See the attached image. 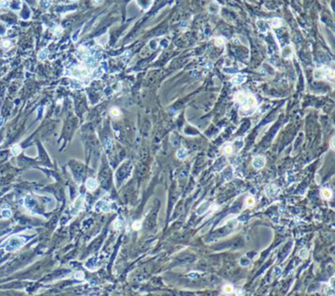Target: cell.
Instances as JSON below:
<instances>
[{"label": "cell", "mask_w": 335, "mask_h": 296, "mask_svg": "<svg viewBox=\"0 0 335 296\" xmlns=\"http://www.w3.org/2000/svg\"><path fill=\"white\" fill-rule=\"evenodd\" d=\"M234 100L240 105V110L245 115H252L257 108V99L253 94L247 91H238L235 93Z\"/></svg>", "instance_id": "obj_1"}, {"label": "cell", "mask_w": 335, "mask_h": 296, "mask_svg": "<svg viewBox=\"0 0 335 296\" xmlns=\"http://www.w3.org/2000/svg\"><path fill=\"white\" fill-rule=\"evenodd\" d=\"M26 243V239L20 235H13L3 242L1 248H3L7 252H15L21 249Z\"/></svg>", "instance_id": "obj_2"}, {"label": "cell", "mask_w": 335, "mask_h": 296, "mask_svg": "<svg viewBox=\"0 0 335 296\" xmlns=\"http://www.w3.org/2000/svg\"><path fill=\"white\" fill-rule=\"evenodd\" d=\"M335 77V73L332 69L327 67H322L319 69H315L313 72V78L315 80H323V78H329L333 80Z\"/></svg>", "instance_id": "obj_3"}, {"label": "cell", "mask_w": 335, "mask_h": 296, "mask_svg": "<svg viewBox=\"0 0 335 296\" xmlns=\"http://www.w3.org/2000/svg\"><path fill=\"white\" fill-rule=\"evenodd\" d=\"M83 206H84V198L82 196L78 197L77 199H76V201L74 202V204L72 205L71 207V214L73 215V216H76L79 212L82 211L83 210Z\"/></svg>", "instance_id": "obj_4"}, {"label": "cell", "mask_w": 335, "mask_h": 296, "mask_svg": "<svg viewBox=\"0 0 335 296\" xmlns=\"http://www.w3.org/2000/svg\"><path fill=\"white\" fill-rule=\"evenodd\" d=\"M110 209H111V206L105 200H99L94 206V210L97 212H109Z\"/></svg>", "instance_id": "obj_5"}, {"label": "cell", "mask_w": 335, "mask_h": 296, "mask_svg": "<svg viewBox=\"0 0 335 296\" xmlns=\"http://www.w3.org/2000/svg\"><path fill=\"white\" fill-rule=\"evenodd\" d=\"M257 28H258V30L260 32L265 33L270 30V25L266 22V21L260 19V20L257 21Z\"/></svg>", "instance_id": "obj_6"}, {"label": "cell", "mask_w": 335, "mask_h": 296, "mask_svg": "<svg viewBox=\"0 0 335 296\" xmlns=\"http://www.w3.org/2000/svg\"><path fill=\"white\" fill-rule=\"evenodd\" d=\"M293 53H294V49L291 45H287V46L283 47L281 50L282 57L285 59H291L293 57Z\"/></svg>", "instance_id": "obj_7"}, {"label": "cell", "mask_w": 335, "mask_h": 296, "mask_svg": "<svg viewBox=\"0 0 335 296\" xmlns=\"http://www.w3.org/2000/svg\"><path fill=\"white\" fill-rule=\"evenodd\" d=\"M265 193L269 197L275 196V195H277L279 193V188L274 184H268L265 187Z\"/></svg>", "instance_id": "obj_8"}, {"label": "cell", "mask_w": 335, "mask_h": 296, "mask_svg": "<svg viewBox=\"0 0 335 296\" xmlns=\"http://www.w3.org/2000/svg\"><path fill=\"white\" fill-rule=\"evenodd\" d=\"M264 164H265V158L262 156H258L253 160V166L257 170L262 169L264 166Z\"/></svg>", "instance_id": "obj_9"}, {"label": "cell", "mask_w": 335, "mask_h": 296, "mask_svg": "<svg viewBox=\"0 0 335 296\" xmlns=\"http://www.w3.org/2000/svg\"><path fill=\"white\" fill-rule=\"evenodd\" d=\"M246 80H247V76L244 75V74H238V75H236L235 77L232 78V83H234V84H236V85H239V84H242V83L245 82Z\"/></svg>", "instance_id": "obj_10"}, {"label": "cell", "mask_w": 335, "mask_h": 296, "mask_svg": "<svg viewBox=\"0 0 335 296\" xmlns=\"http://www.w3.org/2000/svg\"><path fill=\"white\" fill-rule=\"evenodd\" d=\"M97 181L96 180H94V178H88V180L86 181V187L90 191H94L97 188Z\"/></svg>", "instance_id": "obj_11"}, {"label": "cell", "mask_w": 335, "mask_h": 296, "mask_svg": "<svg viewBox=\"0 0 335 296\" xmlns=\"http://www.w3.org/2000/svg\"><path fill=\"white\" fill-rule=\"evenodd\" d=\"M207 10L210 14H217L220 11V6L217 2H211L207 7Z\"/></svg>", "instance_id": "obj_12"}, {"label": "cell", "mask_w": 335, "mask_h": 296, "mask_svg": "<svg viewBox=\"0 0 335 296\" xmlns=\"http://www.w3.org/2000/svg\"><path fill=\"white\" fill-rule=\"evenodd\" d=\"M209 207H210V204H209V202L202 203V204L200 205V206L198 208V210H197V214H198V215L205 214V212H207V210L209 209Z\"/></svg>", "instance_id": "obj_13"}, {"label": "cell", "mask_w": 335, "mask_h": 296, "mask_svg": "<svg viewBox=\"0 0 335 296\" xmlns=\"http://www.w3.org/2000/svg\"><path fill=\"white\" fill-rule=\"evenodd\" d=\"M233 149H234L233 145L230 144V143H226V144H224L223 146L221 147V151L223 152L224 154H227V155L231 154L232 152H233Z\"/></svg>", "instance_id": "obj_14"}, {"label": "cell", "mask_w": 335, "mask_h": 296, "mask_svg": "<svg viewBox=\"0 0 335 296\" xmlns=\"http://www.w3.org/2000/svg\"><path fill=\"white\" fill-rule=\"evenodd\" d=\"M138 1V4L142 7L143 9H148V7L152 5V0H137Z\"/></svg>", "instance_id": "obj_15"}, {"label": "cell", "mask_w": 335, "mask_h": 296, "mask_svg": "<svg viewBox=\"0 0 335 296\" xmlns=\"http://www.w3.org/2000/svg\"><path fill=\"white\" fill-rule=\"evenodd\" d=\"M283 25V22H282L281 19L279 18H274L271 20V24H270V27L272 28H280Z\"/></svg>", "instance_id": "obj_16"}, {"label": "cell", "mask_w": 335, "mask_h": 296, "mask_svg": "<svg viewBox=\"0 0 335 296\" xmlns=\"http://www.w3.org/2000/svg\"><path fill=\"white\" fill-rule=\"evenodd\" d=\"M22 152V147L19 144H14L13 146L11 147V153L14 155V156H18L19 154Z\"/></svg>", "instance_id": "obj_17"}, {"label": "cell", "mask_w": 335, "mask_h": 296, "mask_svg": "<svg viewBox=\"0 0 335 296\" xmlns=\"http://www.w3.org/2000/svg\"><path fill=\"white\" fill-rule=\"evenodd\" d=\"M321 196L326 200H329L332 196V192L331 190L328 189V188H322L321 189Z\"/></svg>", "instance_id": "obj_18"}, {"label": "cell", "mask_w": 335, "mask_h": 296, "mask_svg": "<svg viewBox=\"0 0 335 296\" xmlns=\"http://www.w3.org/2000/svg\"><path fill=\"white\" fill-rule=\"evenodd\" d=\"M48 49L47 48H43L41 50V51L39 52V59L40 61H43V60H45V59H46V57H47V55H48Z\"/></svg>", "instance_id": "obj_19"}, {"label": "cell", "mask_w": 335, "mask_h": 296, "mask_svg": "<svg viewBox=\"0 0 335 296\" xmlns=\"http://www.w3.org/2000/svg\"><path fill=\"white\" fill-rule=\"evenodd\" d=\"M123 224H124V221L121 219H117L115 220V222L113 223V226L115 230H121L122 228H123Z\"/></svg>", "instance_id": "obj_20"}, {"label": "cell", "mask_w": 335, "mask_h": 296, "mask_svg": "<svg viewBox=\"0 0 335 296\" xmlns=\"http://www.w3.org/2000/svg\"><path fill=\"white\" fill-rule=\"evenodd\" d=\"M176 155H177V157H178L179 159H184V158H186V157H187L188 153H187V151L184 149V148H181V149H179L178 151H177Z\"/></svg>", "instance_id": "obj_21"}, {"label": "cell", "mask_w": 335, "mask_h": 296, "mask_svg": "<svg viewBox=\"0 0 335 296\" xmlns=\"http://www.w3.org/2000/svg\"><path fill=\"white\" fill-rule=\"evenodd\" d=\"M12 216V212L10 209H3L1 211V217L3 219H9Z\"/></svg>", "instance_id": "obj_22"}, {"label": "cell", "mask_w": 335, "mask_h": 296, "mask_svg": "<svg viewBox=\"0 0 335 296\" xmlns=\"http://www.w3.org/2000/svg\"><path fill=\"white\" fill-rule=\"evenodd\" d=\"M234 146H235L238 150L242 149V148H243V146H244L243 138H237L235 141H234Z\"/></svg>", "instance_id": "obj_23"}, {"label": "cell", "mask_w": 335, "mask_h": 296, "mask_svg": "<svg viewBox=\"0 0 335 296\" xmlns=\"http://www.w3.org/2000/svg\"><path fill=\"white\" fill-rule=\"evenodd\" d=\"M245 204L247 207H253L255 205V198L252 196H248L245 200Z\"/></svg>", "instance_id": "obj_24"}, {"label": "cell", "mask_w": 335, "mask_h": 296, "mask_svg": "<svg viewBox=\"0 0 335 296\" xmlns=\"http://www.w3.org/2000/svg\"><path fill=\"white\" fill-rule=\"evenodd\" d=\"M215 44H216L217 46H223V45L225 44V39H224V37H222V36L216 37V39H215Z\"/></svg>", "instance_id": "obj_25"}, {"label": "cell", "mask_w": 335, "mask_h": 296, "mask_svg": "<svg viewBox=\"0 0 335 296\" xmlns=\"http://www.w3.org/2000/svg\"><path fill=\"white\" fill-rule=\"evenodd\" d=\"M102 74H103V71H102V69L99 68V69H96V70H94V74H92V78H100L102 76Z\"/></svg>", "instance_id": "obj_26"}, {"label": "cell", "mask_w": 335, "mask_h": 296, "mask_svg": "<svg viewBox=\"0 0 335 296\" xmlns=\"http://www.w3.org/2000/svg\"><path fill=\"white\" fill-rule=\"evenodd\" d=\"M233 286L231 285H225L223 286V292L224 293H227V294H229V293H232L233 292Z\"/></svg>", "instance_id": "obj_27"}, {"label": "cell", "mask_w": 335, "mask_h": 296, "mask_svg": "<svg viewBox=\"0 0 335 296\" xmlns=\"http://www.w3.org/2000/svg\"><path fill=\"white\" fill-rule=\"evenodd\" d=\"M157 45H158V41H157L156 39H152L149 42H148V46L150 47V49H152V50L156 49Z\"/></svg>", "instance_id": "obj_28"}, {"label": "cell", "mask_w": 335, "mask_h": 296, "mask_svg": "<svg viewBox=\"0 0 335 296\" xmlns=\"http://www.w3.org/2000/svg\"><path fill=\"white\" fill-rule=\"evenodd\" d=\"M110 114H111L112 117H119L120 116V111H119L118 108L113 107V108H111V110H110Z\"/></svg>", "instance_id": "obj_29"}, {"label": "cell", "mask_w": 335, "mask_h": 296, "mask_svg": "<svg viewBox=\"0 0 335 296\" xmlns=\"http://www.w3.org/2000/svg\"><path fill=\"white\" fill-rule=\"evenodd\" d=\"M299 255H300V257L306 259V258H308V251L306 249V248H304V249H301V251L299 252Z\"/></svg>", "instance_id": "obj_30"}, {"label": "cell", "mask_w": 335, "mask_h": 296, "mask_svg": "<svg viewBox=\"0 0 335 296\" xmlns=\"http://www.w3.org/2000/svg\"><path fill=\"white\" fill-rule=\"evenodd\" d=\"M141 226H142V222H139V221L134 222L133 225H132L133 230H139L141 228Z\"/></svg>", "instance_id": "obj_31"}, {"label": "cell", "mask_w": 335, "mask_h": 296, "mask_svg": "<svg viewBox=\"0 0 335 296\" xmlns=\"http://www.w3.org/2000/svg\"><path fill=\"white\" fill-rule=\"evenodd\" d=\"M75 278H77V280H83L84 278H85V274H84L83 272H76L75 273Z\"/></svg>", "instance_id": "obj_32"}, {"label": "cell", "mask_w": 335, "mask_h": 296, "mask_svg": "<svg viewBox=\"0 0 335 296\" xmlns=\"http://www.w3.org/2000/svg\"><path fill=\"white\" fill-rule=\"evenodd\" d=\"M281 269L279 268V267H276V268L274 269V271H273V274H274V276H280L281 274Z\"/></svg>", "instance_id": "obj_33"}, {"label": "cell", "mask_w": 335, "mask_h": 296, "mask_svg": "<svg viewBox=\"0 0 335 296\" xmlns=\"http://www.w3.org/2000/svg\"><path fill=\"white\" fill-rule=\"evenodd\" d=\"M80 32H81V30H76V32L73 34V36H72V39H73L74 41H77L78 35H79V33H80Z\"/></svg>", "instance_id": "obj_34"}, {"label": "cell", "mask_w": 335, "mask_h": 296, "mask_svg": "<svg viewBox=\"0 0 335 296\" xmlns=\"http://www.w3.org/2000/svg\"><path fill=\"white\" fill-rule=\"evenodd\" d=\"M9 5V2L7 0H0V7H6Z\"/></svg>", "instance_id": "obj_35"}, {"label": "cell", "mask_w": 335, "mask_h": 296, "mask_svg": "<svg viewBox=\"0 0 335 296\" xmlns=\"http://www.w3.org/2000/svg\"><path fill=\"white\" fill-rule=\"evenodd\" d=\"M102 2H103V0H92V3H94V5H100Z\"/></svg>", "instance_id": "obj_36"}, {"label": "cell", "mask_w": 335, "mask_h": 296, "mask_svg": "<svg viewBox=\"0 0 335 296\" xmlns=\"http://www.w3.org/2000/svg\"><path fill=\"white\" fill-rule=\"evenodd\" d=\"M2 44H3L4 47H9V45H10V41H9V40H4V41L2 42Z\"/></svg>", "instance_id": "obj_37"}, {"label": "cell", "mask_w": 335, "mask_h": 296, "mask_svg": "<svg viewBox=\"0 0 335 296\" xmlns=\"http://www.w3.org/2000/svg\"><path fill=\"white\" fill-rule=\"evenodd\" d=\"M330 146H331L332 149H334V138L331 139V142H330Z\"/></svg>", "instance_id": "obj_38"}]
</instances>
